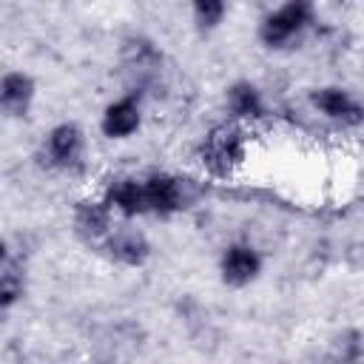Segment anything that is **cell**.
Wrapping results in <instances>:
<instances>
[{
	"mask_svg": "<svg viewBox=\"0 0 364 364\" xmlns=\"http://www.w3.org/2000/svg\"><path fill=\"white\" fill-rule=\"evenodd\" d=\"M316 9L313 0H284L273 11H267L259 23V43L267 51H284L293 48L307 28L313 26Z\"/></svg>",
	"mask_w": 364,
	"mask_h": 364,
	"instance_id": "6da1fadb",
	"label": "cell"
},
{
	"mask_svg": "<svg viewBox=\"0 0 364 364\" xmlns=\"http://www.w3.org/2000/svg\"><path fill=\"white\" fill-rule=\"evenodd\" d=\"M247 156V136L245 128L236 122H222L210 128L199 145V159L213 176H233Z\"/></svg>",
	"mask_w": 364,
	"mask_h": 364,
	"instance_id": "7a4b0ae2",
	"label": "cell"
},
{
	"mask_svg": "<svg viewBox=\"0 0 364 364\" xmlns=\"http://www.w3.org/2000/svg\"><path fill=\"white\" fill-rule=\"evenodd\" d=\"M145 185V202H148V213L154 216H173L182 213L188 208L196 205V199L202 196V191L176 173H165V171H154L148 176H142Z\"/></svg>",
	"mask_w": 364,
	"mask_h": 364,
	"instance_id": "3957f363",
	"label": "cell"
},
{
	"mask_svg": "<svg viewBox=\"0 0 364 364\" xmlns=\"http://www.w3.org/2000/svg\"><path fill=\"white\" fill-rule=\"evenodd\" d=\"M216 270H219V282L225 287L245 290V287L256 284L259 276L264 273V256L256 245H250L245 239H236V242H228L222 247Z\"/></svg>",
	"mask_w": 364,
	"mask_h": 364,
	"instance_id": "277c9868",
	"label": "cell"
},
{
	"mask_svg": "<svg viewBox=\"0 0 364 364\" xmlns=\"http://www.w3.org/2000/svg\"><path fill=\"white\" fill-rule=\"evenodd\" d=\"M82 154H85V131L71 119L57 122L40 142V159L54 171L77 168L82 162Z\"/></svg>",
	"mask_w": 364,
	"mask_h": 364,
	"instance_id": "5b68a950",
	"label": "cell"
},
{
	"mask_svg": "<svg viewBox=\"0 0 364 364\" xmlns=\"http://www.w3.org/2000/svg\"><path fill=\"white\" fill-rule=\"evenodd\" d=\"M310 105L330 122L338 125H361L364 122V105L353 97V91L341 85H318L310 91Z\"/></svg>",
	"mask_w": 364,
	"mask_h": 364,
	"instance_id": "8992f818",
	"label": "cell"
},
{
	"mask_svg": "<svg viewBox=\"0 0 364 364\" xmlns=\"http://www.w3.org/2000/svg\"><path fill=\"white\" fill-rule=\"evenodd\" d=\"M142 128V102L136 94H122L111 100L100 114V134L105 139H131Z\"/></svg>",
	"mask_w": 364,
	"mask_h": 364,
	"instance_id": "52a82bcc",
	"label": "cell"
},
{
	"mask_svg": "<svg viewBox=\"0 0 364 364\" xmlns=\"http://www.w3.org/2000/svg\"><path fill=\"white\" fill-rule=\"evenodd\" d=\"M102 247H105L108 259H114L122 267H142L151 259V253H154L151 239L139 228H134V225L111 228V233L102 239Z\"/></svg>",
	"mask_w": 364,
	"mask_h": 364,
	"instance_id": "ba28073f",
	"label": "cell"
},
{
	"mask_svg": "<svg viewBox=\"0 0 364 364\" xmlns=\"http://www.w3.org/2000/svg\"><path fill=\"white\" fill-rule=\"evenodd\" d=\"M37 100V80L23 68H9L0 77V108L9 119H26Z\"/></svg>",
	"mask_w": 364,
	"mask_h": 364,
	"instance_id": "9c48e42d",
	"label": "cell"
},
{
	"mask_svg": "<svg viewBox=\"0 0 364 364\" xmlns=\"http://www.w3.org/2000/svg\"><path fill=\"white\" fill-rule=\"evenodd\" d=\"M102 199L108 202V208L114 213H119L122 219H134L148 213V202H145V185L136 176H117L108 182Z\"/></svg>",
	"mask_w": 364,
	"mask_h": 364,
	"instance_id": "30bf717a",
	"label": "cell"
},
{
	"mask_svg": "<svg viewBox=\"0 0 364 364\" xmlns=\"http://www.w3.org/2000/svg\"><path fill=\"white\" fill-rule=\"evenodd\" d=\"M225 108L236 122H253L262 119L267 105H264V94L259 91L256 82L250 80H236L225 88Z\"/></svg>",
	"mask_w": 364,
	"mask_h": 364,
	"instance_id": "8fae6325",
	"label": "cell"
},
{
	"mask_svg": "<svg viewBox=\"0 0 364 364\" xmlns=\"http://www.w3.org/2000/svg\"><path fill=\"white\" fill-rule=\"evenodd\" d=\"M111 219H114V210L108 208L105 199H82L74 208V230L85 242H102L114 228Z\"/></svg>",
	"mask_w": 364,
	"mask_h": 364,
	"instance_id": "7c38bea8",
	"label": "cell"
},
{
	"mask_svg": "<svg viewBox=\"0 0 364 364\" xmlns=\"http://www.w3.org/2000/svg\"><path fill=\"white\" fill-rule=\"evenodd\" d=\"M122 63L131 74H139V77H151L159 71L162 65V54L159 48L154 46V40L142 37V34H134V37H125L122 40Z\"/></svg>",
	"mask_w": 364,
	"mask_h": 364,
	"instance_id": "4fadbf2b",
	"label": "cell"
},
{
	"mask_svg": "<svg viewBox=\"0 0 364 364\" xmlns=\"http://www.w3.org/2000/svg\"><path fill=\"white\" fill-rule=\"evenodd\" d=\"M26 284H28V273H26V262L11 256L9 250L3 253L0 262V310L9 313L14 304L23 301L26 296Z\"/></svg>",
	"mask_w": 364,
	"mask_h": 364,
	"instance_id": "5bb4252c",
	"label": "cell"
},
{
	"mask_svg": "<svg viewBox=\"0 0 364 364\" xmlns=\"http://www.w3.org/2000/svg\"><path fill=\"white\" fill-rule=\"evenodd\" d=\"M191 14L202 31H213L228 14V0H191Z\"/></svg>",
	"mask_w": 364,
	"mask_h": 364,
	"instance_id": "9a60e30c",
	"label": "cell"
}]
</instances>
